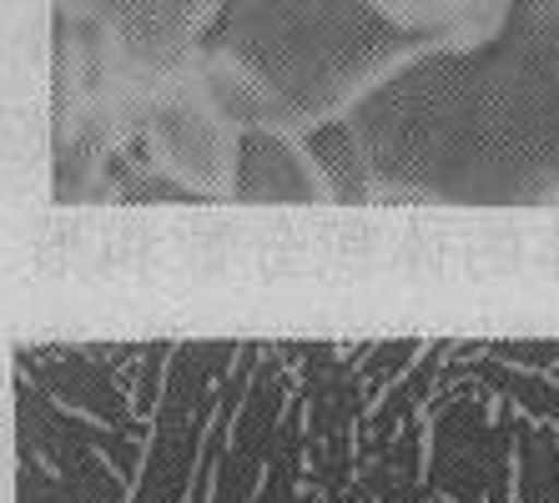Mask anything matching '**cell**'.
<instances>
[{
  "instance_id": "obj_3",
  "label": "cell",
  "mask_w": 559,
  "mask_h": 503,
  "mask_svg": "<svg viewBox=\"0 0 559 503\" xmlns=\"http://www.w3.org/2000/svg\"><path fill=\"white\" fill-rule=\"evenodd\" d=\"M106 31L142 71H177L207 26L217 0H66Z\"/></svg>"
},
{
  "instance_id": "obj_1",
  "label": "cell",
  "mask_w": 559,
  "mask_h": 503,
  "mask_svg": "<svg viewBox=\"0 0 559 503\" xmlns=\"http://www.w3.org/2000/svg\"><path fill=\"white\" fill-rule=\"evenodd\" d=\"M373 192L439 207L559 202V0H504L474 46H429L343 111Z\"/></svg>"
},
{
  "instance_id": "obj_5",
  "label": "cell",
  "mask_w": 559,
  "mask_h": 503,
  "mask_svg": "<svg viewBox=\"0 0 559 503\" xmlns=\"http://www.w3.org/2000/svg\"><path fill=\"white\" fill-rule=\"evenodd\" d=\"M302 156H308L312 177L323 181L328 202H368L373 196V177H368V156L353 136L348 117H323L302 127L298 136Z\"/></svg>"
},
{
  "instance_id": "obj_4",
  "label": "cell",
  "mask_w": 559,
  "mask_h": 503,
  "mask_svg": "<svg viewBox=\"0 0 559 503\" xmlns=\"http://www.w3.org/2000/svg\"><path fill=\"white\" fill-rule=\"evenodd\" d=\"M233 196L237 202H293V207H312L328 202L323 181L312 177L308 156L298 142H287L273 127H252L233 136Z\"/></svg>"
},
{
  "instance_id": "obj_2",
  "label": "cell",
  "mask_w": 559,
  "mask_h": 503,
  "mask_svg": "<svg viewBox=\"0 0 559 503\" xmlns=\"http://www.w3.org/2000/svg\"><path fill=\"white\" fill-rule=\"evenodd\" d=\"M449 40L373 0H217L197 51L252 81L273 131L343 117L373 81Z\"/></svg>"
}]
</instances>
